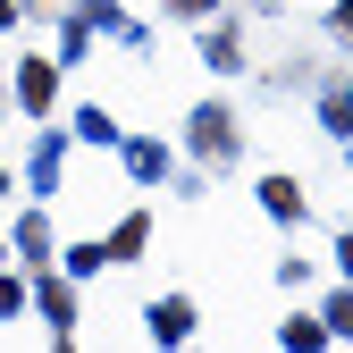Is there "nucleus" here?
<instances>
[{
    "label": "nucleus",
    "mask_w": 353,
    "mask_h": 353,
    "mask_svg": "<svg viewBox=\"0 0 353 353\" xmlns=\"http://www.w3.org/2000/svg\"><path fill=\"white\" fill-rule=\"evenodd\" d=\"M261 202H270V210H278V219H294V210H303V194H294V185H286V176H270V185H261Z\"/></svg>",
    "instance_id": "f257e3e1"
},
{
    "label": "nucleus",
    "mask_w": 353,
    "mask_h": 353,
    "mask_svg": "<svg viewBox=\"0 0 353 353\" xmlns=\"http://www.w3.org/2000/svg\"><path fill=\"white\" fill-rule=\"evenodd\" d=\"M345 26H353V0H345Z\"/></svg>",
    "instance_id": "f03ea898"
}]
</instances>
